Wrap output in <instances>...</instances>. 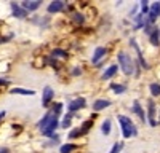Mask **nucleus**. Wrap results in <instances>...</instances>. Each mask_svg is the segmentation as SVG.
<instances>
[{
  "mask_svg": "<svg viewBox=\"0 0 160 153\" xmlns=\"http://www.w3.org/2000/svg\"><path fill=\"white\" fill-rule=\"evenodd\" d=\"M118 123H120V129H122V134H123V137L125 139H128V137H135L136 134H138V131H136V126L133 124V121L128 118V117H125V115H118Z\"/></svg>",
  "mask_w": 160,
  "mask_h": 153,
  "instance_id": "nucleus-1",
  "label": "nucleus"
},
{
  "mask_svg": "<svg viewBox=\"0 0 160 153\" xmlns=\"http://www.w3.org/2000/svg\"><path fill=\"white\" fill-rule=\"evenodd\" d=\"M117 59H118V66L122 67V70H123V73L125 75H131L133 72H135V67H133V61H131V58L127 54V53H118L117 54Z\"/></svg>",
  "mask_w": 160,
  "mask_h": 153,
  "instance_id": "nucleus-2",
  "label": "nucleus"
},
{
  "mask_svg": "<svg viewBox=\"0 0 160 153\" xmlns=\"http://www.w3.org/2000/svg\"><path fill=\"white\" fill-rule=\"evenodd\" d=\"M59 126V123H58V118L56 117H53V120L50 121V124L45 128V129L42 131V134L43 136H47V137H50V136H53L55 134V131H56V128Z\"/></svg>",
  "mask_w": 160,
  "mask_h": 153,
  "instance_id": "nucleus-3",
  "label": "nucleus"
},
{
  "mask_svg": "<svg viewBox=\"0 0 160 153\" xmlns=\"http://www.w3.org/2000/svg\"><path fill=\"white\" fill-rule=\"evenodd\" d=\"M53 96H55V93H53L51 86H45L43 96H42V105H43V107H48V105H50V102H51Z\"/></svg>",
  "mask_w": 160,
  "mask_h": 153,
  "instance_id": "nucleus-4",
  "label": "nucleus"
},
{
  "mask_svg": "<svg viewBox=\"0 0 160 153\" xmlns=\"http://www.w3.org/2000/svg\"><path fill=\"white\" fill-rule=\"evenodd\" d=\"M85 104H87V100H85L83 97H78V99H75V100H72V102H71V104L68 105V109H69L71 112H75V110L83 109V107H85Z\"/></svg>",
  "mask_w": 160,
  "mask_h": 153,
  "instance_id": "nucleus-5",
  "label": "nucleus"
},
{
  "mask_svg": "<svg viewBox=\"0 0 160 153\" xmlns=\"http://www.w3.org/2000/svg\"><path fill=\"white\" fill-rule=\"evenodd\" d=\"M106 54H108V51H106V48H102V46H98L96 49H95V54H93V64H99V61L102 59V58H106Z\"/></svg>",
  "mask_w": 160,
  "mask_h": 153,
  "instance_id": "nucleus-6",
  "label": "nucleus"
},
{
  "mask_svg": "<svg viewBox=\"0 0 160 153\" xmlns=\"http://www.w3.org/2000/svg\"><path fill=\"white\" fill-rule=\"evenodd\" d=\"M53 117H56V115H53L51 112H47V113L43 115V118L38 121V128H40V131H43L45 128H47V126L50 124V121L53 120Z\"/></svg>",
  "mask_w": 160,
  "mask_h": 153,
  "instance_id": "nucleus-7",
  "label": "nucleus"
},
{
  "mask_svg": "<svg viewBox=\"0 0 160 153\" xmlns=\"http://www.w3.org/2000/svg\"><path fill=\"white\" fill-rule=\"evenodd\" d=\"M130 45L135 48V51H136V54H138V59H139V62H141V67L142 69H148L149 66H148V62L144 61V58H142V54H141V49H139V46H138V43H136V40H131L130 42Z\"/></svg>",
  "mask_w": 160,
  "mask_h": 153,
  "instance_id": "nucleus-8",
  "label": "nucleus"
},
{
  "mask_svg": "<svg viewBox=\"0 0 160 153\" xmlns=\"http://www.w3.org/2000/svg\"><path fill=\"white\" fill-rule=\"evenodd\" d=\"M11 10H13V16H16L19 19L28 16V11H26L24 8H21L19 5H16V3H11Z\"/></svg>",
  "mask_w": 160,
  "mask_h": 153,
  "instance_id": "nucleus-9",
  "label": "nucleus"
},
{
  "mask_svg": "<svg viewBox=\"0 0 160 153\" xmlns=\"http://www.w3.org/2000/svg\"><path fill=\"white\" fill-rule=\"evenodd\" d=\"M109 105H111V100H108V99H98V100H95V104H93V110L99 112L102 109H108Z\"/></svg>",
  "mask_w": 160,
  "mask_h": 153,
  "instance_id": "nucleus-10",
  "label": "nucleus"
},
{
  "mask_svg": "<svg viewBox=\"0 0 160 153\" xmlns=\"http://www.w3.org/2000/svg\"><path fill=\"white\" fill-rule=\"evenodd\" d=\"M148 110H149V124L151 126H157V121H155V104L152 100H149Z\"/></svg>",
  "mask_w": 160,
  "mask_h": 153,
  "instance_id": "nucleus-11",
  "label": "nucleus"
},
{
  "mask_svg": "<svg viewBox=\"0 0 160 153\" xmlns=\"http://www.w3.org/2000/svg\"><path fill=\"white\" fill-rule=\"evenodd\" d=\"M64 8V2H61V0H56V2H51L48 5V13H58Z\"/></svg>",
  "mask_w": 160,
  "mask_h": 153,
  "instance_id": "nucleus-12",
  "label": "nucleus"
},
{
  "mask_svg": "<svg viewBox=\"0 0 160 153\" xmlns=\"http://www.w3.org/2000/svg\"><path fill=\"white\" fill-rule=\"evenodd\" d=\"M11 94H22V96H34L35 91L34 89H24V88H13Z\"/></svg>",
  "mask_w": 160,
  "mask_h": 153,
  "instance_id": "nucleus-13",
  "label": "nucleus"
},
{
  "mask_svg": "<svg viewBox=\"0 0 160 153\" xmlns=\"http://www.w3.org/2000/svg\"><path fill=\"white\" fill-rule=\"evenodd\" d=\"M40 3L42 2H38V0H34V2H22V8L26 11H34L40 7Z\"/></svg>",
  "mask_w": 160,
  "mask_h": 153,
  "instance_id": "nucleus-14",
  "label": "nucleus"
},
{
  "mask_svg": "<svg viewBox=\"0 0 160 153\" xmlns=\"http://www.w3.org/2000/svg\"><path fill=\"white\" fill-rule=\"evenodd\" d=\"M131 112L133 113H136L138 117L142 120V121H146V115H144V110H142V107L139 105V102H135V104H133V109H131Z\"/></svg>",
  "mask_w": 160,
  "mask_h": 153,
  "instance_id": "nucleus-15",
  "label": "nucleus"
},
{
  "mask_svg": "<svg viewBox=\"0 0 160 153\" xmlns=\"http://www.w3.org/2000/svg\"><path fill=\"white\" fill-rule=\"evenodd\" d=\"M117 73V66H111L108 70L104 72V75H102V80H109L111 76H114Z\"/></svg>",
  "mask_w": 160,
  "mask_h": 153,
  "instance_id": "nucleus-16",
  "label": "nucleus"
},
{
  "mask_svg": "<svg viewBox=\"0 0 160 153\" xmlns=\"http://www.w3.org/2000/svg\"><path fill=\"white\" fill-rule=\"evenodd\" d=\"M149 38H151V43H152V45H158V43H160V42H158V40H160V30L155 27L154 32L149 35Z\"/></svg>",
  "mask_w": 160,
  "mask_h": 153,
  "instance_id": "nucleus-17",
  "label": "nucleus"
},
{
  "mask_svg": "<svg viewBox=\"0 0 160 153\" xmlns=\"http://www.w3.org/2000/svg\"><path fill=\"white\" fill-rule=\"evenodd\" d=\"M101 131H102L104 136H109V134H111V120H106V121L102 123Z\"/></svg>",
  "mask_w": 160,
  "mask_h": 153,
  "instance_id": "nucleus-18",
  "label": "nucleus"
},
{
  "mask_svg": "<svg viewBox=\"0 0 160 153\" xmlns=\"http://www.w3.org/2000/svg\"><path fill=\"white\" fill-rule=\"evenodd\" d=\"M111 88L114 89V91L117 93V94H122V93H125L127 91V86H123V85H111Z\"/></svg>",
  "mask_w": 160,
  "mask_h": 153,
  "instance_id": "nucleus-19",
  "label": "nucleus"
},
{
  "mask_svg": "<svg viewBox=\"0 0 160 153\" xmlns=\"http://www.w3.org/2000/svg\"><path fill=\"white\" fill-rule=\"evenodd\" d=\"M82 134H85V132L82 131V128H75V129H72V131L69 132V137H71V139H75V137H80Z\"/></svg>",
  "mask_w": 160,
  "mask_h": 153,
  "instance_id": "nucleus-20",
  "label": "nucleus"
},
{
  "mask_svg": "<svg viewBox=\"0 0 160 153\" xmlns=\"http://www.w3.org/2000/svg\"><path fill=\"white\" fill-rule=\"evenodd\" d=\"M51 54H53V58H68V53H66L64 49H58V48L53 49Z\"/></svg>",
  "mask_w": 160,
  "mask_h": 153,
  "instance_id": "nucleus-21",
  "label": "nucleus"
},
{
  "mask_svg": "<svg viewBox=\"0 0 160 153\" xmlns=\"http://www.w3.org/2000/svg\"><path fill=\"white\" fill-rule=\"evenodd\" d=\"M151 93L152 96H160V85L158 83H151Z\"/></svg>",
  "mask_w": 160,
  "mask_h": 153,
  "instance_id": "nucleus-22",
  "label": "nucleus"
},
{
  "mask_svg": "<svg viewBox=\"0 0 160 153\" xmlns=\"http://www.w3.org/2000/svg\"><path fill=\"white\" fill-rule=\"evenodd\" d=\"M93 121H95V117H91V118H90L88 121H85V123H83L82 126H80V128H82V131H83V132H87V131L90 129V128L93 126Z\"/></svg>",
  "mask_w": 160,
  "mask_h": 153,
  "instance_id": "nucleus-23",
  "label": "nucleus"
},
{
  "mask_svg": "<svg viewBox=\"0 0 160 153\" xmlns=\"http://www.w3.org/2000/svg\"><path fill=\"white\" fill-rule=\"evenodd\" d=\"M72 150H75V145H72V144H66V145H62V147L59 148L61 153H71Z\"/></svg>",
  "mask_w": 160,
  "mask_h": 153,
  "instance_id": "nucleus-24",
  "label": "nucleus"
},
{
  "mask_svg": "<svg viewBox=\"0 0 160 153\" xmlns=\"http://www.w3.org/2000/svg\"><path fill=\"white\" fill-rule=\"evenodd\" d=\"M122 148H123V142H117V144H114V147L111 148L109 153H120V151H122Z\"/></svg>",
  "mask_w": 160,
  "mask_h": 153,
  "instance_id": "nucleus-25",
  "label": "nucleus"
},
{
  "mask_svg": "<svg viewBox=\"0 0 160 153\" xmlns=\"http://www.w3.org/2000/svg\"><path fill=\"white\" fill-rule=\"evenodd\" d=\"M61 110H62V104H59V102L53 104V109H51V113H53V115H59Z\"/></svg>",
  "mask_w": 160,
  "mask_h": 153,
  "instance_id": "nucleus-26",
  "label": "nucleus"
},
{
  "mask_svg": "<svg viewBox=\"0 0 160 153\" xmlns=\"http://www.w3.org/2000/svg\"><path fill=\"white\" fill-rule=\"evenodd\" d=\"M77 24H83L85 22V16L82 15V13H75V15H74V18H72Z\"/></svg>",
  "mask_w": 160,
  "mask_h": 153,
  "instance_id": "nucleus-27",
  "label": "nucleus"
},
{
  "mask_svg": "<svg viewBox=\"0 0 160 153\" xmlns=\"http://www.w3.org/2000/svg\"><path fill=\"white\" fill-rule=\"evenodd\" d=\"M149 2H141V11H142V16L146 15V13H148L149 15V5H148Z\"/></svg>",
  "mask_w": 160,
  "mask_h": 153,
  "instance_id": "nucleus-28",
  "label": "nucleus"
},
{
  "mask_svg": "<svg viewBox=\"0 0 160 153\" xmlns=\"http://www.w3.org/2000/svg\"><path fill=\"white\" fill-rule=\"evenodd\" d=\"M71 118H72V115H66V117H64V121H62V124H61V126L64 128V129L71 124Z\"/></svg>",
  "mask_w": 160,
  "mask_h": 153,
  "instance_id": "nucleus-29",
  "label": "nucleus"
},
{
  "mask_svg": "<svg viewBox=\"0 0 160 153\" xmlns=\"http://www.w3.org/2000/svg\"><path fill=\"white\" fill-rule=\"evenodd\" d=\"M78 73H80V69H74L72 70V75H78Z\"/></svg>",
  "mask_w": 160,
  "mask_h": 153,
  "instance_id": "nucleus-30",
  "label": "nucleus"
},
{
  "mask_svg": "<svg viewBox=\"0 0 160 153\" xmlns=\"http://www.w3.org/2000/svg\"><path fill=\"white\" fill-rule=\"evenodd\" d=\"M8 83V80H3V78H0V86H2V85H7Z\"/></svg>",
  "mask_w": 160,
  "mask_h": 153,
  "instance_id": "nucleus-31",
  "label": "nucleus"
},
{
  "mask_svg": "<svg viewBox=\"0 0 160 153\" xmlns=\"http://www.w3.org/2000/svg\"><path fill=\"white\" fill-rule=\"evenodd\" d=\"M5 118V112H0V121H2Z\"/></svg>",
  "mask_w": 160,
  "mask_h": 153,
  "instance_id": "nucleus-32",
  "label": "nucleus"
},
{
  "mask_svg": "<svg viewBox=\"0 0 160 153\" xmlns=\"http://www.w3.org/2000/svg\"><path fill=\"white\" fill-rule=\"evenodd\" d=\"M0 153H8V148H0Z\"/></svg>",
  "mask_w": 160,
  "mask_h": 153,
  "instance_id": "nucleus-33",
  "label": "nucleus"
},
{
  "mask_svg": "<svg viewBox=\"0 0 160 153\" xmlns=\"http://www.w3.org/2000/svg\"><path fill=\"white\" fill-rule=\"evenodd\" d=\"M158 123H160V117H158Z\"/></svg>",
  "mask_w": 160,
  "mask_h": 153,
  "instance_id": "nucleus-34",
  "label": "nucleus"
}]
</instances>
